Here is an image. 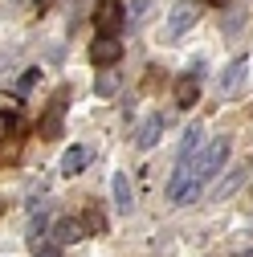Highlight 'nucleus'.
Wrapping results in <instances>:
<instances>
[{"label":"nucleus","mask_w":253,"mask_h":257,"mask_svg":"<svg viewBox=\"0 0 253 257\" xmlns=\"http://www.w3.org/2000/svg\"><path fill=\"white\" fill-rule=\"evenodd\" d=\"M229 159V135H220V139H212L204 151H200V159L192 164V188L200 192L204 188V180H212L216 172H220V164Z\"/></svg>","instance_id":"obj_1"},{"label":"nucleus","mask_w":253,"mask_h":257,"mask_svg":"<svg viewBox=\"0 0 253 257\" xmlns=\"http://www.w3.org/2000/svg\"><path fill=\"white\" fill-rule=\"evenodd\" d=\"M66 102H70V94H66V90H57L53 98L45 102V114L37 118V135H41V139H61V122H66Z\"/></svg>","instance_id":"obj_2"},{"label":"nucleus","mask_w":253,"mask_h":257,"mask_svg":"<svg viewBox=\"0 0 253 257\" xmlns=\"http://www.w3.org/2000/svg\"><path fill=\"white\" fill-rule=\"evenodd\" d=\"M122 25H126V5L122 0H98V9H94V29H98L102 37H114Z\"/></svg>","instance_id":"obj_3"},{"label":"nucleus","mask_w":253,"mask_h":257,"mask_svg":"<svg viewBox=\"0 0 253 257\" xmlns=\"http://www.w3.org/2000/svg\"><path fill=\"white\" fill-rule=\"evenodd\" d=\"M196 21H200V9L192 5V0H180V5L168 13V37H184Z\"/></svg>","instance_id":"obj_4"},{"label":"nucleus","mask_w":253,"mask_h":257,"mask_svg":"<svg viewBox=\"0 0 253 257\" xmlns=\"http://www.w3.org/2000/svg\"><path fill=\"white\" fill-rule=\"evenodd\" d=\"M200 74H204V66H196L192 74H180L176 78V106H196V98H200Z\"/></svg>","instance_id":"obj_5"},{"label":"nucleus","mask_w":253,"mask_h":257,"mask_svg":"<svg viewBox=\"0 0 253 257\" xmlns=\"http://www.w3.org/2000/svg\"><path fill=\"white\" fill-rule=\"evenodd\" d=\"M118 57H122V41H118V37H98V41L90 45V61H94V66H98V70L114 66Z\"/></svg>","instance_id":"obj_6"},{"label":"nucleus","mask_w":253,"mask_h":257,"mask_svg":"<svg viewBox=\"0 0 253 257\" xmlns=\"http://www.w3.org/2000/svg\"><path fill=\"white\" fill-rule=\"evenodd\" d=\"M160 139H164V114L143 118V122H139V131H135V147H139V151H151Z\"/></svg>","instance_id":"obj_7"},{"label":"nucleus","mask_w":253,"mask_h":257,"mask_svg":"<svg viewBox=\"0 0 253 257\" xmlns=\"http://www.w3.org/2000/svg\"><path fill=\"white\" fill-rule=\"evenodd\" d=\"M82 237H86V224L74 220V216H61L53 224V245H78Z\"/></svg>","instance_id":"obj_8"},{"label":"nucleus","mask_w":253,"mask_h":257,"mask_svg":"<svg viewBox=\"0 0 253 257\" xmlns=\"http://www.w3.org/2000/svg\"><path fill=\"white\" fill-rule=\"evenodd\" d=\"M110 192H114V208L118 212H131L135 208V192H131V176H126V172H114Z\"/></svg>","instance_id":"obj_9"},{"label":"nucleus","mask_w":253,"mask_h":257,"mask_svg":"<svg viewBox=\"0 0 253 257\" xmlns=\"http://www.w3.org/2000/svg\"><path fill=\"white\" fill-rule=\"evenodd\" d=\"M90 159H94L90 147H66V155H61V172H66V176H78Z\"/></svg>","instance_id":"obj_10"},{"label":"nucleus","mask_w":253,"mask_h":257,"mask_svg":"<svg viewBox=\"0 0 253 257\" xmlns=\"http://www.w3.org/2000/svg\"><path fill=\"white\" fill-rule=\"evenodd\" d=\"M118 86H122V78L106 66L98 78H94V94H98V98H114V94H118Z\"/></svg>","instance_id":"obj_11"},{"label":"nucleus","mask_w":253,"mask_h":257,"mask_svg":"<svg viewBox=\"0 0 253 257\" xmlns=\"http://www.w3.org/2000/svg\"><path fill=\"white\" fill-rule=\"evenodd\" d=\"M241 82H245V57H237L233 66L220 74V90H225V94H237V90H241Z\"/></svg>","instance_id":"obj_12"},{"label":"nucleus","mask_w":253,"mask_h":257,"mask_svg":"<svg viewBox=\"0 0 253 257\" xmlns=\"http://www.w3.org/2000/svg\"><path fill=\"white\" fill-rule=\"evenodd\" d=\"M245 176H249V168H237V172H233L229 180H220V184L212 188V200H225V196H233V192H237V188L245 184Z\"/></svg>","instance_id":"obj_13"},{"label":"nucleus","mask_w":253,"mask_h":257,"mask_svg":"<svg viewBox=\"0 0 253 257\" xmlns=\"http://www.w3.org/2000/svg\"><path fill=\"white\" fill-rule=\"evenodd\" d=\"M200 139H204V131H200V122H192L184 131V143H180V159H192V151L200 147Z\"/></svg>","instance_id":"obj_14"},{"label":"nucleus","mask_w":253,"mask_h":257,"mask_svg":"<svg viewBox=\"0 0 253 257\" xmlns=\"http://www.w3.org/2000/svg\"><path fill=\"white\" fill-rule=\"evenodd\" d=\"M82 224H86V233H94V237H102L106 233V216H102V208H86V216H82Z\"/></svg>","instance_id":"obj_15"},{"label":"nucleus","mask_w":253,"mask_h":257,"mask_svg":"<svg viewBox=\"0 0 253 257\" xmlns=\"http://www.w3.org/2000/svg\"><path fill=\"white\" fill-rule=\"evenodd\" d=\"M41 237H45V212H37L29 220V245H41Z\"/></svg>","instance_id":"obj_16"},{"label":"nucleus","mask_w":253,"mask_h":257,"mask_svg":"<svg viewBox=\"0 0 253 257\" xmlns=\"http://www.w3.org/2000/svg\"><path fill=\"white\" fill-rule=\"evenodd\" d=\"M147 9H151L147 0H131V21H143V17H147Z\"/></svg>","instance_id":"obj_17"},{"label":"nucleus","mask_w":253,"mask_h":257,"mask_svg":"<svg viewBox=\"0 0 253 257\" xmlns=\"http://www.w3.org/2000/svg\"><path fill=\"white\" fill-rule=\"evenodd\" d=\"M33 257H57V245H37V253Z\"/></svg>","instance_id":"obj_18"},{"label":"nucleus","mask_w":253,"mask_h":257,"mask_svg":"<svg viewBox=\"0 0 253 257\" xmlns=\"http://www.w3.org/2000/svg\"><path fill=\"white\" fill-rule=\"evenodd\" d=\"M204 5H212V9H229L233 0H204Z\"/></svg>","instance_id":"obj_19"}]
</instances>
